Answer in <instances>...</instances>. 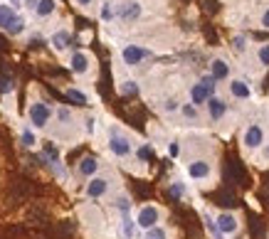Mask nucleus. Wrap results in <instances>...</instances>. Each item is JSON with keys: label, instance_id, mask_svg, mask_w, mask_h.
<instances>
[{"label": "nucleus", "instance_id": "nucleus-1", "mask_svg": "<svg viewBox=\"0 0 269 239\" xmlns=\"http://www.w3.org/2000/svg\"><path fill=\"white\" fill-rule=\"evenodd\" d=\"M215 89H217V82L212 79L210 74H203V76H200V79L190 87L188 99H190L193 106H205V104H208V99L215 96Z\"/></svg>", "mask_w": 269, "mask_h": 239}, {"label": "nucleus", "instance_id": "nucleus-2", "mask_svg": "<svg viewBox=\"0 0 269 239\" xmlns=\"http://www.w3.org/2000/svg\"><path fill=\"white\" fill-rule=\"evenodd\" d=\"M52 113L55 111H52V106L47 101H30V106H27V121H30L32 129H45V126H50Z\"/></svg>", "mask_w": 269, "mask_h": 239}, {"label": "nucleus", "instance_id": "nucleus-3", "mask_svg": "<svg viewBox=\"0 0 269 239\" xmlns=\"http://www.w3.org/2000/svg\"><path fill=\"white\" fill-rule=\"evenodd\" d=\"M141 15H143V5H141L138 0H121V3L116 5V20H121V22H126V25L136 22Z\"/></svg>", "mask_w": 269, "mask_h": 239}, {"label": "nucleus", "instance_id": "nucleus-4", "mask_svg": "<svg viewBox=\"0 0 269 239\" xmlns=\"http://www.w3.org/2000/svg\"><path fill=\"white\" fill-rule=\"evenodd\" d=\"M148 57H151V50H146L141 45H124V50H121V62L126 67H141Z\"/></svg>", "mask_w": 269, "mask_h": 239}, {"label": "nucleus", "instance_id": "nucleus-5", "mask_svg": "<svg viewBox=\"0 0 269 239\" xmlns=\"http://www.w3.org/2000/svg\"><path fill=\"white\" fill-rule=\"evenodd\" d=\"M242 146L250 153L264 146V129H262V124H247V129L242 131Z\"/></svg>", "mask_w": 269, "mask_h": 239}, {"label": "nucleus", "instance_id": "nucleus-6", "mask_svg": "<svg viewBox=\"0 0 269 239\" xmlns=\"http://www.w3.org/2000/svg\"><path fill=\"white\" fill-rule=\"evenodd\" d=\"M109 150L114 153L116 158H129L134 153V143H131L129 136H124L119 131H111V136H109Z\"/></svg>", "mask_w": 269, "mask_h": 239}, {"label": "nucleus", "instance_id": "nucleus-7", "mask_svg": "<svg viewBox=\"0 0 269 239\" xmlns=\"http://www.w3.org/2000/svg\"><path fill=\"white\" fill-rule=\"evenodd\" d=\"M136 227L138 229H151V227H156L158 222H161V210L156 207V205H143L138 212H136Z\"/></svg>", "mask_w": 269, "mask_h": 239}, {"label": "nucleus", "instance_id": "nucleus-8", "mask_svg": "<svg viewBox=\"0 0 269 239\" xmlns=\"http://www.w3.org/2000/svg\"><path fill=\"white\" fill-rule=\"evenodd\" d=\"M215 227L222 237H235L240 232V217L235 212H220L215 217Z\"/></svg>", "mask_w": 269, "mask_h": 239}, {"label": "nucleus", "instance_id": "nucleus-9", "mask_svg": "<svg viewBox=\"0 0 269 239\" xmlns=\"http://www.w3.org/2000/svg\"><path fill=\"white\" fill-rule=\"evenodd\" d=\"M212 175V163L208 158H195L188 163V178L195 180V183H203V180H208Z\"/></svg>", "mask_w": 269, "mask_h": 239}, {"label": "nucleus", "instance_id": "nucleus-10", "mask_svg": "<svg viewBox=\"0 0 269 239\" xmlns=\"http://www.w3.org/2000/svg\"><path fill=\"white\" fill-rule=\"evenodd\" d=\"M109 187H111V180H109V178L94 175V178H89V183L84 187V195H87L89 200H101V197L109 192Z\"/></svg>", "mask_w": 269, "mask_h": 239}, {"label": "nucleus", "instance_id": "nucleus-11", "mask_svg": "<svg viewBox=\"0 0 269 239\" xmlns=\"http://www.w3.org/2000/svg\"><path fill=\"white\" fill-rule=\"evenodd\" d=\"M210 76L215 82H230L232 79V64L225 57H212L210 59Z\"/></svg>", "mask_w": 269, "mask_h": 239}, {"label": "nucleus", "instance_id": "nucleus-12", "mask_svg": "<svg viewBox=\"0 0 269 239\" xmlns=\"http://www.w3.org/2000/svg\"><path fill=\"white\" fill-rule=\"evenodd\" d=\"M227 87H230L232 99H237V101H250L252 99V84L247 82V79H242V76H232L230 82H227Z\"/></svg>", "mask_w": 269, "mask_h": 239}, {"label": "nucleus", "instance_id": "nucleus-13", "mask_svg": "<svg viewBox=\"0 0 269 239\" xmlns=\"http://www.w3.org/2000/svg\"><path fill=\"white\" fill-rule=\"evenodd\" d=\"M69 69L77 74V76H87V74L92 72V57L87 55V52H82V50H77L74 55L69 57Z\"/></svg>", "mask_w": 269, "mask_h": 239}, {"label": "nucleus", "instance_id": "nucleus-14", "mask_svg": "<svg viewBox=\"0 0 269 239\" xmlns=\"http://www.w3.org/2000/svg\"><path fill=\"white\" fill-rule=\"evenodd\" d=\"M208 116H210V121H222L225 116H227V101L225 99H220V96H210L208 99Z\"/></svg>", "mask_w": 269, "mask_h": 239}, {"label": "nucleus", "instance_id": "nucleus-15", "mask_svg": "<svg viewBox=\"0 0 269 239\" xmlns=\"http://www.w3.org/2000/svg\"><path fill=\"white\" fill-rule=\"evenodd\" d=\"M99 168H101V163L96 161L94 155H84L77 163V173L82 178H94L96 173H99Z\"/></svg>", "mask_w": 269, "mask_h": 239}, {"label": "nucleus", "instance_id": "nucleus-16", "mask_svg": "<svg viewBox=\"0 0 269 239\" xmlns=\"http://www.w3.org/2000/svg\"><path fill=\"white\" fill-rule=\"evenodd\" d=\"M50 45H52V50H55V52H64V50L72 45V35H69V30H57V32H52V35H50Z\"/></svg>", "mask_w": 269, "mask_h": 239}, {"label": "nucleus", "instance_id": "nucleus-17", "mask_svg": "<svg viewBox=\"0 0 269 239\" xmlns=\"http://www.w3.org/2000/svg\"><path fill=\"white\" fill-rule=\"evenodd\" d=\"M15 18H18L15 8L10 3H0V30H8L15 22Z\"/></svg>", "mask_w": 269, "mask_h": 239}, {"label": "nucleus", "instance_id": "nucleus-18", "mask_svg": "<svg viewBox=\"0 0 269 239\" xmlns=\"http://www.w3.org/2000/svg\"><path fill=\"white\" fill-rule=\"evenodd\" d=\"M232 50L237 52V55H245L247 50H250V37L245 35V32H237V35H232Z\"/></svg>", "mask_w": 269, "mask_h": 239}, {"label": "nucleus", "instance_id": "nucleus-19", "mask_svg": "<svg viewBox=\"0 0 269 239\" xmlns=\"http://www.w3.org/2000/svg\"><path fill=\"white\" fill-rule=\"evenodd\" d=\"M55 10H57V0H37L35 15H37V18H50Z\"/></svg>", "mask_w": 269, "mask_h": 239}, {"label": "nucleus", "instance_id": "nucleus-20", "mask_svg": "<svg viewBox=\"0 0 269 239\" xmlns=\"http://www.w3.org/2000/svg\"><path fill=\"white\" fill-rule=\"evenodd\" d=\"M119 232L124 239H134V232H136V222L129 217V215H121V224H119Z\"/></svg>", "mask_w": 269, "mask_h": 239}, {"label": "nucleus", "instance_id": "nucleus-21", "mask_svg": "<svg viewBox=\"0 0 269 239\" xmlns=\"http://www.w3.org/2000/svg\"><path fill=\"white\" fill-rule=\"evenodd\" d=\"M168 195L175 197V200L188 197V183H183V180H173V183L168 185Z\"/></svg>", "mask_w": 269, "mask_h": 239}, {"label": "nucleus", "instance_id": "nucleus-22", "mask_svg": "<svg viewBox=\"0 0 269 239\" xmlns=\"http://www.w3.org/2000/svg\"><path fill=\"white\" fill-rule=\"evenodd\" d=\"M99 18H101V22H111V20H116V5L111 0H104V3H101Z\"/></svg>", "mask_w": 269, "mask_h": 239}, {"label": "nucleus", "instance_id": "nucleus-23", "mask_svg": "<svg viewBox=\"0 0 269 239\" xmlns=\"http://www.w3.org/2000/svg\"><path fill=\"white\" fill-rule=\"evenodd\" d=\"M20 143H22L25 148L37 146V136H35V131L30 129V126H22V131H20Z\"/></svg>", "mask_w": 269, "mask_h": 239}, {"label": "nucleus", "instance_id": "nucleus-24", "mask_svg": "<svg viewBox=\"0 0 269 239\" xmlns=\"http://www.w3.org/2000/svg\"><path fill=\"white\" fill-rule=\"evenodd\" d=\"M119 94H121V96H136V94H138V84H136L134 79H124V82L119 84Z\"/></svg>", "mask_w": 269, "mask_h": 239}, {"label": "nucleus", "instance_id": "nucleus-25", "mask_svg": "<svg viewBox=\"0 0 269 239\" xmlns=\"http://www.w3.org/2000/svg\"><path fill=\"white\" fill-rule=\"evenodd\" d=\"M67 99H69V101H74V104H79V106H84V104L89 101V99H87V94L79 92V89H74V87H69V89H67Z\"/></svg>", "mask_w": 269, "mask_h": 239}, {"label": "nucleus", "instance_id": "nucleus-26", "mask_svg": "<svg viewBox=\"0 0 269 239\" xmlns=\"http://www.w3.org/2000/svg\"><path fill=\"white\" fill-rule=\"evenodd\" d=\"M143 239H168V232H166L161 224H156V227H151V229L143 232Z\"/></svg>", "mask_w": 269, "mask_h": 239}, {"label": "nucleus", "instance_id": "nucleus-27", "mask_svg": "<svg viewBox=\"0 0 269 239\" xmlns=\"http://www.w3.org/2000/svg\"><path fill=\"white\" fill-rule=\"evenodd\" d=\"M25 25H27V22H25V18H15V22H13V25H10V27H8V30H5V32H8V35H13V37H18V35H22V32H25Z\"/></svg>", "mask_w": 269, "mask_h": 239}, {"label": "nucleus", "instance_id": "nucleus-28", "mask_svg": "<svg viewBox=\"0 0 269 239\" xmlns=\"http://www.w3.org/2000/svg\"><path fill=\"white\" fill-rule=\"evenodd\" d=\"M15 92V79L13 76H0V94L8 96V94Z\"/></svg>", "mask_w": 269, "mask_h": 239}, {"label": "nucleus", "instance_id": "nucleus-29", "mask_svg": "<svg viewBox=\"0 0 269 239\" xmlns=\"http://www.w3.org/2000/svg\"><path fill=\"white\" fill-rule=\"evenodd\" d=\"M257 59H259L262 67H269V42H264V45L257 47Z\"/></svg>", "mask_w": 269, "mask_h": 239}, {"label": "nucleus", "instance_id": "nucleus-30", "mask_svg": "<svg viewBox=\"0 0 269 239\" xmlns=\"http://www.w3.org/2000/svg\"><path fill=\"white\" fill-rule=\"evenodd\" d=\"M203 222H205V227L210 229L212 239H222V234H220V232H217V227H215V217H210L208 212H203Z\"/></svg>", "mask_w": 269, "mask_h": 239}, {"label": "nucleus", "instance_id": "nucleus-31", "mask_svg": "<svg viewBox=\"0 0 269 239\" xmlns=\"http://www.w3.org/2000/svg\"><path fill=\"white\" fill-rule=\"evenodd\" d=\"M116 210H119L121 215H129V210H131V197L119 195V197H116Z\"/></svg>", "mask_w": 269, "mask_h": 239}, {"label": "nucleus", "instance_id": "nucleus-32", "mask_svg": "<svg viewBox=\"0 0 269 239\" xmlns=\"http://www.w3.org/2000/svg\"><path fill=\"white\" fill-rule=\"evenodd\" d=\"M57 118H59V124H64V126H69L72 124V111L67 109V106H62V109H57Z\"/></svg>", "mask_w": 269, "mask_h": 239}, {"label": "nucleus", "instance_id": "nucleus-33", "mask_svg": "<svg viewBox=\"0 0 269 239\" xmlns=\"http://www.w3.org/2000/svg\"><path fill=\"white\" fill-rule=\"evenodd\" d=\"M180 113H183L185 118L195 121V118H198V106H193V104H183V106H180Z\"/></svg>", "mask_w": 269, "mask_h": 239}, {"label": "nucleus", "instance_id": "nucleus-34", "mask_svg": "<svg viewBox=\"0 0 269 239\" xmlns=\"http://www.w3.org/2000/svg\"><path fill=\"white\" fill-rule=\"evenodd\" d=\"M151 158H153V146L143 143V146L138 148V161H151Z\"/></svg>", "mask_w": 269, "mask_h": 239}, {"label": "nucleus", "instance_id": "nucleus-35", "mask_svg": "<svg viewBox=\"0 0 269 239\" xmlns=\"http://www.w3.org/2000/svg\"><path fill=\"white\" fill-rule=\"evenodd\" d=\"M163 111H168V113H173V111H180V104H178V99H168V101L163 104Z\"/></svg>", "mask_w": 269, "mask_h": 239}, {"label": "nucleus", "instance_id": "nucleus-36", "mask_svg": "<svg viewBox=\"0 0 269 239\" xmlns=\"http://www.w3.org/2000/svg\"><path fill=\"white\" fill-rule=\"evenodd\" d=\"M84 129H87L89 136L94 133V131H96V118H94V116H87V118H84Z\"/></svg>", "mask_w": 269, "mask_h": 239}, {"label": "nucleus", "instance_id": "nucleus-37", "mask_svg": "<svg viewBox=\"0 0 269 239\" xmlns=\"http://www.w3.org/2000/svg\"><path fill=\"white\" fill-rule=\"evenodd\" d=\"M168 153H171V158H178V153H180V146H178V141H171V146H168Z\"/></svg>", "mask_w": 269, "mask_h": 239}, {"label": "nucleus", "instance_id": "nucleus-38", "mask_svg": "<svg viewBox=\"0 0 269 239\" xmlns=\"http://www.w3.org/2000/svg\"><path fill=\"white\" fill-rule=\"evenodd\" d=\"M259 25L264 27V30H269V8L262 13V18H259Z\"/></svg>", "mask_w": 269, "mask_h": 239}, {"label": "nucleus", "instance_id": "nucleus-39", "mask_svg": "<svg viewBox=\"0 0 269 239\" xmlns=\"http://www.w3.org/2000/svg\"><path fill=\"white\" fill-rule=\"evenodd\" d=\"M22 3H25V8H27V10H32V13H35V8H37V0H22Z\"/></svg>", "mask_w": 269, "mask_h": 239}, {"label": "nucleus", "instance_id": "nucleus-40", "mask_svg": "<svg viewBox=\"0 0 269 239\" xmlns=\"http://www.w3.org/2000/svg\"><path fill=\"white\" fill-rule=\"evenodd\" d=\"M74 3H77L79 8H89V5H92L94 0H74Z\"/></svg>", "mask_w": 269, "mask_h": 239}, {"label": "nucleus", "instance_id": "nucleus-41", "mask_svg": "<svg viewBox=\"0 0 269 239\" xmlns=\"http://www.w3.org/2000/svg\"><path fill=\"white\" fill-rule=\"evenodd\" d=\"M10 5H13V8H18V5H20V0H10Z\"/></svg>", "mask_w": 269, "mask_h": 239}, {"label": "nucleus", "instance_id": "nucleus-42", "mask_svg": "<svg viewBox=\"0 0 269 239\" xmlns=\"http://www.w3.org/2000/svg\"><path fill=\"white\" fill-rule=\"evenodd\" d=\"M264 158H269V146L264 148Z\"/></svg>", "mask_w": 269, "mask_h": 239}]
</instances>
